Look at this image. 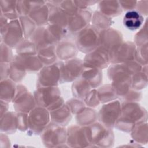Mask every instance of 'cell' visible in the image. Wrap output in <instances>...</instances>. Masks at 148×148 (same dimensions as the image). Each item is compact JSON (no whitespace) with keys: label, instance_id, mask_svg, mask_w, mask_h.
<instances>
[{"label":"cell","instance_id":"6da1fadb","mask_svg":"<svg viewBox=\"0 0 148 148\" xmlns=\"http://www.w3.org/2000/svg\"><path fill=\"white\" fill-rule=\"evenodd\" d=\"M146 112L136 102H123L121 114L114 127L125 132H131L134 125L146 119Z\"/></svg>","mask_w":148,"mask_h":148},{"label":"cell","instance_id":"7a4b0ae2","mask_svg":"<svg viewBox=\"0 0 148 148\" xmlns=\"http://www.w3.org/2000/svg\"><path fill=\"white\" fill-rule=\"evenodd\" d=\"M34 97L36 104L51 111L61 106L64 99L57 86L39 87L35 91Z\"/></svg>","mask_w":148,"mask_h":148},{"label":"cell","instance_id":"3957f363","mask_svg":"<svg viewBox=\"0 0 148 148\" xmlns=\"http://www.w3.org/2000/svg\"><path fill=\"white\" fill-rule=\"evenodd\" d=\"M63 62H56L43 68L38 76V87L57 86L62 83Z\"/></svg>","mask_w":148,"mask_h":148},{"label":"cell","instance_id":"277c9868","mask_svg":"<svg viewBox=\"0 0 148 148\" xmlns=\"http://www.w3.org/2000/svg\"><path fill=\"white\" fill-rule=\"evenodd\" d=\"M76 46L77 49L88 53L99 46V32L92 25L88 24L77 34Z\"/></svg>","mask_w":148,"mask_h":148},{"label":"cell","instance_id":"5b68a950","mask_svg":"<svg viewBox=\"0 0 148 148\" xmlns=\"http://www.w3.org/2000/svg\"><path fill=\"white\" fill-rule=\"evenodd\" d=\"M50 120V112L46 108L35 106L28 115L29 132L35 135L42 134L49 125Z\"/></svg>","mask_w":148,"mask_h":148},{"label":"cell","instance_id":"8992f818","mask_svg":"<svg viewBox=\"0 0 148 148\" xmlns=\"http://www.w3.org/2000/svg\"><path fill=\"white\" fill-rule=\"evenodd\" d=\"M66 142L71 147L92 146L90 126L77 125L69 127Z\"/></svg>","mask_w":148,"mask_h":148},{"label":"cell","instance_id":"52a82bcc","mask_svg":"<svg viewBox=\"0 0 148 148\" xmlns=\"http://www.w3.org/2000/svg\"><path fill=\"white\" fill-rule=\"evenodd\" d=\"M3 43L10 47H16L23 40V33L18 19L13 20L1 27Z\"/></svg>","mask_w":148,"mask_h":148},{"label":"cell","instance_id":"ba28073f","mask_svg":"<svg viewBox=\"0 0 148 148\" xmlns=\"http://www.w3.org/2000/svg\"><path fill=\"white\" fill-rule=\"evenodd\" d=\"M43 144L47 147H60L66 142L67 131L60 125H48L42 133Z\"/></svg>","mask_w":148,"mask_h":148},{"label":"cell","instance_id":"9c48e42d","mask_svg":"<svg viewBox=\"0 0 148 148\" xmlns=\"http://www.w3.org/2000/svg\"><path fill=\"white\" fill-rule=\"evenodd\" d=\"M136 47L131 42H121L109 51L110 62L122 64L134 60Z\"/></svg>","mask_w":148,"mask_h":148},{"label":"cell","instance_id":"30bf717a","mask_svg":"<svg viewBox=\"0 0 148 148\" xmlns=\"http://www.w3.org/2000/svg\"><path fill=\"white\" fill-rule=\"evenodd\" d=\"M121 112V105L119 101L114 100L107 102L100 109L98 118L101 124L112 129L114 127Z\"/></svg>","mask_w":148,"mask_h":148},{"label":"cell","instance_id":"8fae6325","mask_svg":"<svg viewBox=\"0 0 148 148\" xmlns=\"http://www.w3.org/2000/svg\"><path fill=\"white\" fill-rule=\"evenodd\" d=\"M92 146L98 147L112 146L114 135L112 129L108 128L101 123H93L90 126Z\"/></svg>","mask_w":148,"mask_h":148},{"label":"cell","instance_id":"7c38bea8","mask_svg":"<svg viewBox=\"0 0 148 148\" xmlns=\"http://www.w3.org/2000/svg\"><path fill=\"white\" fill-rule=\"evenodd\" d=\"M13 102L17 112L25 113H29L36 104L34 96L21 85L17 87L16 94Z\"/></svg>","mask_w":148,"mask_h":148},{"label":"cell","instance_id":"4fadbf2b","mask_svg":"<svg viewBox=\"0 0 148 148\" xmlns=\"http://www.w3.org/2000/svg\"><path fill=\"white\" fill-rule=\"evenodd\" d=\"M84 66L102 69L108 66L110 63L109 51L98 47L93 51L87 53L83 61Z\"/></svg>","mask_w":148,"mask_h":148},{"label":"cell","instance_id":"5bb4252c","mask_svg":"<svg viewBox=\"0 0 148 148\" xmlns=\"http://www.w3.org/2000/svg\"><path fill=\"white\" fill-rule=\"evenodd\" d=\"M92 13L87 9H79L75 14L69 16L68 30L73 34H78L87 27L92 18Z\"/></svg>","mask_w":148,"mask_h":148},{"label":"cell","instance_id":"9a60e30c","mask_svg":"<svg viewBox=\"0 0 148 148\" xmlns=\"http://www.w3.org/2000/svg\"><path fill=\"white\" fill-rule=\"evenodd\" d=\"M83 68V61L79 58H72L63 62L62 82H72L78 79Z\"/></svg>","mask_w":148,"mask_h":148},{"label":"cell","instance_id":"2e32d148","mask_svg":"<svg viewBox=\"0 0 148 148\" xmlns=\"http://www.w3.org/2000/svg\"><path fill=\"white\" fill-rule=\"evenodd\" d=\"M122 42V35L117 30L108 28L99 32V46L108 51Z\"/></svg>","mask_w":148,"mask_h":148},{"label":"cell","instance_id":"e0dca14e","mask_svg":"<svg viewBox=\"0 0 148 148\" xmlns=\"http://www.w3.org/2000/svg\"><path fill=\"white\" fill-rule=\"evenodd\" d=\"M43 3H36V5H33L28 16L39 27H43L48 23L49 16V7L47 5L42 4Z\"/></svg>","mask_w":148,"mask_h":148},{"label":"cell","instance_id":"ac0fdd59","mask_svg":"<svg viewBox=\"0 0 148 148\" xmlns=\"http://www.w3.org/2000/svg\"><path fill=\"white\" fill-rule=\"evenodd\" d=\"M68 17L69 16L58 6L51 5V8L49 7V16L48 20L49 25H53L68 29Z\"/></svg>","mask_w":148,"mask_h":148},{"label":"cell","instance_id":"d6986e66","mask_svg":"<svg viewBox=\"0 0 148 148\" xmlns=\"http://www.w3.org/2000/svg\"><path fill=\"white\" fill-rule=\"evenodd\" d=\"M31 40L35 45L37 51L39 49L53 45L47 28L39 27L35 29L30 37Z\"/></svg>","mask_w":148,"mask_h":148},{"label":"cell","instance_id":"ffe728a7","mask_svg":"<svg viewBox=\"0 0 148 148\" xmlns=\"http://www.w3.org/2000/svg\"><path fill=\"white\" fill-rule=\"evenodd\" d=\"M50 119L57 125L64 126L66 125L72 118V113L66 104L64 103L60 108L50 111Z\"/></svg>","mask_w":148,"mask_h":148},{"label":"cell","instance_id":"44dd1931","mask_svg":"<svg viewBox=\"0 0 148 148\" xmlns=\"http://www.w3.org/2000/svg\"><path fill=\"white\" fill-rule=\"evenodd\" d=\"M80 76L92 88L98 87L102 82V72L98 68L84 66Z\"/></svg>","mask_w":148,"mask_h":148},{"label":"cell","instance_id":"7402d4cb","mask_svg":"<svg viewBox=\"0 0 148 148\" xmlns=\"http://www.w3.org/2000/svg\"><path fill=\"white\" fill-rule=\"evenodd\" d=\"M16 57L28 72H39L43 68L44 65L38 54L28 56L17 55Z\"/></svg>","mask_w":148,"mask_h":148},{"label":"cell","instance_id":"603a6c76","mask_svg":"<svg viewBox=\"0 0 148 148\" xmlns=\"http://www.w3.org/2000/svg\"><path fill=\"white\" fill-rule=\"evenodd\" d=\"M76 46L71 42L61 41L57 44L56 51L57 57L61 60L72 59L77 54Z\"/></svg>","mask_w":148,"mask_h":148},{"label":"cell","instance_id":"cb8c5ba5","mask_svg":"<svg viewBox=\"0 0 148 148\" xmlns=\"http://www.w3.org/2000/svg\"><path fill=\"white\" fill-rule=\"evenodd\" d=\"M143 17L139 12L134 10L128 11L124 16L123 24L128 29L135 31L139 29L143 23Z\"/></svg>","mask_w":148,"mask_h":148},{"label":"cell","instance_id":"d4e9b609","mask_svg":"<svg viewBox=\"0 0 148 148\" xmlns=\"http://www.w3.org/2000/svg\"><path fill=\"white\" fill-rule=\"evenodd\" d=\"M15 82L10 79L2 80L1 82V99L10 102L13 101L17 92Z\"/></svg>","mask_w":148,"mask_h":148},{"label":"cell","instance_id":"484cf974","mask_svg":"<svg viewBox=\"0 0 148 148\" xmlns=\"http://www.w3.org/2000/svg\"><path fill=\"white\" fill-rule=\"evenodd\" d=\"M98 113L90 107L85 106L76 114V120L80 125H90L97 120Z\"/></svg>","mask_w":148,"mask_h":148},{"label":"cell","instance_id":"4316f807","mask_svg":"<svg viewBox=\"0 0 148 148\" xmlns=\"http://www.w3.org/2000/svg\"><path fill=\"white\" fill-rule=\"evenodd\" d=\"M1 130L6 134H12L17 128L16 114L14 112H9L1 116Z\"/></svg>","mask_w":148,"mask_h":148},{"label":"cell","instance_id":"83f0119b","mask_svg":"<svg viewBox=\"0 0 148 148\" xmlns=\"http://www.w3.org/2000/svg\"><path fill=\"white\" fill-rule=\"evenodd\" d=\"M26 70L16 58L14 57L13 60L10 62L9 69V79L12 80L15 83L19 82L23 80L26 73Z\"/></svg>","mask_w":148,"mask_h":148},{"label":"cell","instance_id":"f1b7e54d","mask_svg":"<svg viewBox=\"0 0 148 148\" xmlns=\"http://www.w3.org/2000/svg\"><path fill=\"white\" fill-rule=\"evenodd\" d=\"M99 8L100 12L109 17L117 16L122 12L119 1H102Z\"/></svg>","mask_w":148,"mask_h":148},{"label":"cell","instance_id":"f546056e","mask_svg":"<svg viewBox=\"0 0 148 148\" xmlns=\"http://www.w3.org/2000/svg\"><path fill=\"white\" fill-rule=\"evenodd\" d=\"M37 54L43 64L45 66L56 62L57 56L54 46H50L37 51Z\"/></svg>","mask_w":148,"mask_h":148},{"label":"cell","instance_id":"4dcf8cb0","mask_svg":"<svg viewBox=\"0 0 148 148\" xmlns=\"http://www.w3.org/2000/svg\"><path fill=\"white\" fill-rule=\"evenodd\" d=\"M91 87L82 77L78 78L72 84V93L73 96L78 99H83L90 91Z\"/></svg>","mask_w":148,"mask_h":148},{"label":"cell","instance_id":"1f68e13d","mask_svg":"<svg viewBox=\"0 0 148 148\" xmlns=\"http://www.w3.org/2000/svg\"><path fill=\"white\" fill-rule=\"evenodd\" d=\"M97 91L99 101L102 103H107L114 101L118 97L117 94L112 84L103 85L99 87Z\"/></svg>","mask_w":148,"mask_h":148},{"label":"cell","instance_id":"d6a6232c","mask_svg":"<svg viewBox=\"0 0 148 148\" xmlns=\"http://www.w3.org/2000/svg\"><path fill=\"white\" fill-rule=\"evenodd\" d=\"M1 15L11 20L17 19L19 17L16 10L17 1H1Z\"/></svg>","mask_w":148,"mask_h":148},{"label":"cell","instance_id":"836d02e7","mask_svg":"<svg viewBox=\"0 0 148 148\" xmlns=\"http://www.w3.org/2000/svg\"><path fill=\"white\" fill-rule=\"evenodd\" d=\"M91 19L92 25L98 29H101L104 30L110 28V26L112 25V21L111 18L105 16L100 11L95 12L94 15L92 16Z\"/></svg>","mask_w":148,"mask_h":148},{"label":"cell","instance_id":"e575fe53","mask_svg":"<svg viewBox=\"0 0 148 148\" xmlns=\"http://www.w3.org/2000/svg\"><path fill=\"white\" fill-rule=\"evenodd\" d=\"M131 131L132 136L136 141L144 144L147 143V132L146 123L144 124L143 121L136 124Z\"/></svg>","mask_w":148,"mask_h":148},{"label":"cell","instance_id":"d590c367","mask_svg":"<svg viewBox=\"0 0 148 148\" xmlns=\"http://www.w3.org/2000/svg\"><path fill=\"white\" fill-rule=\"evenodd\" d=\"M16 50L18 55L28 56L37 54V49L35 45L27 39L23 40L17 46Z\"/></svg>","mask_w":148,"mask_h":148},{"label":"cell","instance_id":"8d00e7d4","mask_svg":"<svg viewBox=\"0 0 148 148\" xmlns=\"http://www.w3.org/2000/svg\"><path fill=\"white\" fill-rule=\"evenodd\" d=\"M19 21L21 25L24 37H31L36 29V24L28 16L20 17Z\"/></svg>","mask_w":148,"mask_h":148},{"label":"cell","instance_id":"74e56055","mask_svg":"<svg viewBox=\"0 0 148 148\" xmlns=\"http://www.w3.org/2000/svg\"><path fill=\"white\" fill-rule=\"evenodd\" d=\"M147 81V74L139 71L131 78V87L136 90L142 89L146 86Z\"/></svg>","mask_w":148,"mask_h":148},{"label":"cell","instance_id":"f35d334b","mask_svg":"<svg viewBox=\"0 0 148 148\" xmlns=\"http://www.w3.org/2000/svg\"><path fill=\"white\" fill-rule=\"evenodd\" d=\"M31 4L27 1H17L16 10L19 17L28 16L33 6Z\"/></svg>","mask_w":148,"mask_h":148},{"label":"cell","instance_id":"ab89813d","mask_svg":"<svg viewBox=\"0 0 148 148\" xmlns=\"http://www.w3.org/2000/svg\"><path fill=\"white\" fill-rule=\"evenodd\" d=\"M13 58L14 56L10 47L2 42L1 44V62L10 63L12 61Z\"/></svg>","mask_w":148,"mask_h":148},{"label":"cell","instance_id":"60d3db41","mask_svg":"<svg viewBox=\"0 0 148 148\" xmlns=\"http://www.w3.org/2000/svg\"><path fill=\"white\" fill-rule=\"evenodd\" d=\"M85 103L90 108L96 107L100 103L97 90L90 91L83 98Z\"/></svg>","mask_w":148,"mask_h":148},{"label":"cell","instance_id":"b9f144b4","mask_svg":"<svg viewBox=\"0 0 148 148\" xmlns=\"http://www.w3.org/2000/svg\"><path fill=\"white\" fill-rule=\"evenodd\" d=\"M121 97L123 102H136L141 98V93L136 90L130 89Z\"/></svg>","mask_w":148,"mask_h":148},{"label":"cell","instance_id":"7bdbcfd3","mask_svg":"<svg viewBox=\"0 0 148 148\" xmlns=\"http://www.w3.org/2000/svg\"><path fill=\"white\" fill-rule=\"evenodd\" d=\"M66 105L69 107L71 113L75 114H77L85 107L84 103L78 98L71 99L66 103Z\"/></svg>","mask_w":148,"mask_h":148},{"label":"cell","instance_id":"ee69618b","mask_svg":"<svg viewBox=\"0 0 148 148\" xmlns=\"http://www.w3.org/2000/svg\"><path fill=\"white\" fill-rule=\"evenodd\" d=\"M28 113L18 112L16 114V121L17 128L21 131H25L28 130Z\"/></svg>","mask_w":148,"mask_h":148}]
</instances>
